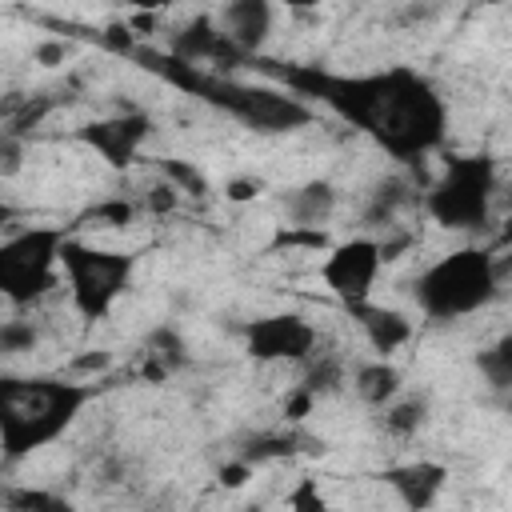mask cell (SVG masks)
<instances>
[{"label":"cell","mask_w":512,"mask_h":512,"mask_svg":"<svg viewBox=\"0 0 512 512\" xmlns=\"http://www.w3.org/2000/svg\"><path fill=\"white\" fill-rule=\"evenodd\" d=\"M280 80L300 100H320L352 128L372 136L392 160H420L444 140L448 108L440 92L412 68H384L368 76H332L320 68H284Z\"/></svg>","instance_id":"obj_1"},{"label":"cell","mask_w":512,"mask_h":512,"mask_svg":"<svg viewBox=\"0 0 512 512\" xmlns=\"http://www.w3.org/2000/svg\"><path fill=\"white\" fill-rule=\"evenodd\" d=\"M92 384H64V380H0V448L4 464L32 456L36 448L64 436V428L80 416V408L92 400Z\"/></svg>","instance_id":"obj_2"},{"label":"cell","mask_w":512,"mask_h":512,"mask_svg":"<svg viewBox=\"0 0 512 512\" xmlns=\"http://www.w3.org/2000/svg\"><path fill=\"white\" fill-rule=\"evenodd\" d=\"M496 292H500V260L496 252L476 248V244L432 260L412 284L416 308L440 324L480 312L484 304H492Z\"/></svg>","instance_id":"obj_3"},{"label":"cell","mask_w":512,"mask_h":512,"mask_svg":"<svg viewBox=\"0 0 512 512\" xmlns=\"http://www.w3.org/2000/svg\"><path fill=\"white\" fill-rule=\"evenodd\" d=\"M496 192V164L488 156H456L444 164L440 180L428 184L424 208L448 232H472L488 220Z\"/></svg>","instance_id":"obj_4"},{"label":"cell","mask_w":512,"mask_h":512,"mask_svg":"<svg viewBox=\"0 0 512 512\" xmlns=\"http://www.w3.org/2000/svg\"><path fill=\"white\" fill-rule=\"evenodd\" d=\"M60 268L68 276L72 308L84 320H104L112 312V304L124 296L128 280H132V256L128 252L96 248V244H88L80 236H68L64 240Z\"/></svg>","instance_id":"obj_5"},{"label":"cell","mask_w":512,"mask_h":512,"mask_svg":"<svg viewBox=\"0 0 512 512\" xmlns=\"http://www.w3.org/2000/svg\"><path fill=\"white\" fill-rule=\"evenodd\" d=\"M64 228H24L0 244V292L8 304H32L56 284Z\"/></svg>","instance_id":"obj_6"},{"label":"cell","mask_w":512,"mask_h":512,"mask_svg":"<svg viewBox=\"0 0 512 512\" xmlns=\"http://www.w3.org/2000/svg\"><path fill=\"white\" fill-rule=\"evenodd\" d=\"M380 268H384L380 240L376 236H352V240H340V244H332L324 252L320 280L344 304V312H352V308H360V304L372 300V288H376Z\"/></svg>","instance_id":"obj_7"},{"label":"cell","mask_w":512,"mask_h":512,"mask_svg":"<svg viewBox=\"0 0 512 512\" xmlns=\"http://www.w3.org/2000/svg\"><path fill=\"white\" fill-rule=\"evenodd\" d=\"M316 344H320V332L300 312H268L244 328V352L256 364H276V360L308 364L316 356Z\"/></svg>","instance_id":"obj_8"},{"label":"cell","mask_w":512,"mask_h":512,"mask_svg":"<svg viewBox=\"0 0 512 512\" xmlns=\"http://www.w3.org/2000/svg\"><path fill=\"white\" fill-rule=\"evenodd\" d=\"M152 132V120L144 112H124V116H108V120H96L88 128H80V140L116 172H124L136 156H140V144L148 140Z\"/></svg>","instance_id":"obj_9"},{"label":"cell","mask_w":512,"mask_h":512,"mask_svg":"<svg viewBox=\"0 0 512 512\" xmlns=\"http://www.w3.org/2000/svg\"><path fill=\"white\" fill-rule=\"evenodd\" d=\"M380 480L396 492V500L408 508V512H428L444 484H448V468L440 460H408V464H392L380 472Z\"/></svg>","instance_id":"obj_10"},{"label":"cell","mask_w":512,"mask_h":512,"mask_svg":"<svg viewBox=\"0 0 512 512\" xmlns=\"http://www.w3.org/2000/svg\"><path fill=\"white\" fill-rule=\"evenodd\" d=\"M272 20H276V12H272L268 0H232V4H224L220 16H216L224 40H228L232 48H240L244 56L260 52V44H264L268 32H272Z\"/></svg>","instance_id":"obj_11"},{"label":"cell","mask_w":512,"mask_h":512,"mask_svg":"<svg viewBox=\"0 0 512 512\" xmlns=\"http://www.w3.org/2000/svg\"><path fill=\"white\" fill-rule=\"evenodd\" d=\"M356 320V328L364 332L368 348L376 352V360H388L392 352H400L408 340H412V320L400 312V308H384V304H360L348 312Z\"/></svg>","instance_id":"obj_12"},{"label":"cell","mask_w":512,"mask_h":512,"mask_svg":"<svg viewBox=\"0 0 512 512\" xmlns=\"http://www.w3.org/2000/svg\"><path fill=\"white\" fill-rule=\"evenodd\" d=\"M224 48H228V40H224V32H220V24L212 16H196L192 24L172 32V40H168V52L176 60H184V64H196V68L200 64H220Z\"/></svg>","instance_id":"obj_13"},{"label":"cell","mask_w":512,"mask_h":512,"mask_svg":"<svg viewBox=\"0 0 512 512\" xmlns=\"http://www.w3.org/2000/svg\"><path fill=\"white\" fill-rule=\"evenodd\" d=\"M336 204H340V192L332 180H308L300 188H292V196L284 200L288 208V224L296 228H324L332 216H336Z\"/></svg>","instance_id":"obj_14"},{"label":"cell","mask_w":512,"mask_h":512,"mask_svg":"<svg viewBox=\"0 0 512 512\" xmlns=\"http://www.w3.org/2000/svg\"><path fill=\"white\" fill-rule=\"evenodd\" d=\"M400 384H404V376H400V368L388 364V360H368V364H360V368L352 372V392H356L368 408H388L392 400H400Z\"/></svg>","instance_id":"obj_15"},{"label":"cell","mask_w":512,"mask_h":512,"mask_svg":"<svg viewBox=\"0 0 512 512\" xmlns=\"http://www.w3.org/2000/svg\"><path fill=\"white\" fill-rule=\"evenodd\" d=\"M408 200H412V184H408V180H400V176L376 180V188H372V196H368V208H364V224L388 232V228L396 224V212H400Z\"/></svg>","instance_id":"obj_16"},{"label":"cell","mask_w":512,"mask_h":512,"mask_svg":"<svg viewBox=\"0 0 512 512\" xmlns=\"http://www.w3.org/2000/svg\"><path fill=\"white\" fill-rule=\"evenodd\" d=\"M296 448H300V436H296V432H256V436H248V440L240 444L236 456L256 468V464H268V460H284V456H292Z\"/></svg>","instance_id":"obj_17"},{"label":"cell","mask_w":512,"mask_h":512,"mask_svg":"<svg viewBox=\"0 0 512 512\" xmlns=\"http://www.w3.org/2000/svg\"><path fill=\"white\" fill-rule=\"evenodd\" d=\"M476 368H480V376L488 380V388L508 392V388H512V332H504L500 340H492V344L476 356Z\"/></svg>","instance_id":"obj_18"},{"label":"cell","mask_w":512,"mask_h":512,"mask_svg":"<svg viewBox=\"0 0 512 512\" xmlns=\"http://www.w3.org/2000/svg\"><path fill=\"white\" fill-rule=\"evenodd\" d=\"M424 424H428V400L424 396H400V400H392L384 408V428L392 436H400V440L416 436Z\"/></svg>","instance_id":"obj_19"},{"label":"cell","mask_w":512,"mask_h":512,"mask_svg":"<svg viewBox=\"0 0 512 512\" xmlns=\"http://www.w3.org/2000/svg\"><path fill=\"white\" fill-rule=\"evenodd\" d=\"M316 400L320 396H332V392H340L344 388V360L340 356H312L308 360V372H304V380H300Z\"/></svg>","instance_id":"obj_20"},{"label":"cell","mask_w":512,"mask_h":512,"mask_svg":"<svg viewBox=\"0 0 512 512\" xmlns=\"http://www.w3.org/2000/svg\"><path fill=\"white\" fill-rule=\"evenodd\" d=\"M4 504H8V512H76L72 500L44 492V488H8Z\"/></svg>","instance_id":"obj_21"},{"label":"cell","mask_w":512,"mask_h":512,"mask_svg":"<svg viewBox=\"0 0 512 512\" xmlns=\"http://www.w3.org/2000/svg\"><path fill=\"white\" fill-rule=\"evenodd\" d=\"M328 252L332 248V240H328V232L324 228H296V224H284L276 236H272V244H268V252Z\"/></svg>","instance_id":"obj_22"},{"label":"cell","mask_w":512,"mask_h":512,"mask_svg":"<svg viewBox=\"0 0 512 512\" xmlns=\"http://www.w3.org/2000/svg\"><path fill=\"white\" fill-rule=\"evenodd\" d=\"M36 340H40V332H36L32 320H4V324H0V352H4V356L32 352Z\"/></svg>","instance_id":"obj_23"},{"label":"cell","mask_w":512,"mask_h":512,"mask_svg":"<svg viewBox=\"0 0 512 512\" xmlns=\"http://www.w3.org/2000/svg\"><path fill=\"white\" fill-rule=\"evenodd\" d=\"M284 504H288V512H328V500H324V492H320V484H316L312 476L296 480V484L288 488Z\"/></svg>","instance_id":"obj_24"},{"label":"cell","mask_w":512,"mask_h":512,"mask_svg":"<svg viewBox=\"0 0 512 512\" xmlns=\"http://www.w3.org/2000/svg\"><path fill=\"white\" fill-rule=\"evenodd\" d=\"M88 220H100V228H128L136 220V204L124 200V196H112V200H100L88 212Z\"/></svg>","instance_id":"obj_25"},{"label":"cell","mask_w":512,"mask_h":512,"mask_svg":"<svg viewBox=\"0 0 512 512\" xmlns=\"http://www.w3.org/2000/svg\"><path fill=\"white\" fill-rule=\"evenodd\" d=\"M148 352L156 356V360H164L168 368H180L188 356H184V340L172 332V328H156L152 332V340H148Z\"/></svg>","instance_id":"obj_26"},{"label":"cell","mask_w":512,"mask_h":512,"mask_svg":"<svg viewBox=\"0 0 512 512\" xmlns=\"http://www.w3.org/2000/svg\"><path fill=\"white\" fill-rule=\"evenodd\" d=\"M160 168H164V180H172L180 192H192V196H204V192H208V180H204L192 164H184V160H164Z\"/></svg>","instance_id":"obj_27"},{"label":"cell","mask_w":512,"mask_h":512,"mask_svg":"<svg viewBox=\"0 0 512 512\" xmlns=\"http://www.w3.org/2000/svg\"><path fill=\"white\" fill-rule=\"evenodd\" d=\"M72 40H60V36H48V40H40L36 48H32V60L40 64V68H60V64H68L72 60Z\"/></svg>","instance_id":"obj_28"},{"label":"cell","mask_w":512,"mask_h":512,"mask_svg":"<svg viewBox=\"0 0 512 512\" xmlns=\"http://www.w3.org/2000/svg\"><path fill=\"white\" fill-rule=\"evenodd\" d=\"M144 204H148V212H172L176 204H180V188L172 184V180H156L152 188H148V196H144Z\"/></svg>","instance_id":"obj_29"},{"label":"cell","mask_w":512,"mask_h":512,"mask_svg":"<svg viewBox=\"0 0 512 512\" xmlns=\"http://www.w3.org/2000/svg\"><path fill=\"white\" fill-rule=\"evenodd\" d=\"M312 408H316V396H312L304 384H296V388L284 396V420H288V424H300L304 416H312Z\"/></svg>","instance_id":"obj_30"},{"label":"cell","mask_w":512,"mask_h":512,"mask_svg":"<svg viewBox=\"0 0 512 512\" xmlns=\"http://www.w3.org/2000/svg\"><path fill=\"white\" fill-rule=\"evenodd\" d=\"M108 368H112V352H104V348L68 360V372H76V376H100V372H108Z\"/></svg>","instance_id":"obj_31"},{"label":"cell","mask_w":512,"mask_h":512,"mask_svg":"<svg viewBox=\"0 0 512 512\" xmlns=\"http://www.w3.org/2000/svg\"><path fill=\"white\" fill-rule=\"evenodd\" d=\"M216 476H220V484H224V488H232V492H236V488H244V484L256 476V468H252L248 460L232 456V460H224V464H220V472H216Z\"/></svg>","instance_id":"obj_32"},{"label":"cell","mask_w":512,"mask_h":512,"mask_svg":"<svg viewBox=\"0 0 512 512\" xmlns=\"http://www.w3.org/2000/svg\"><path fill=\"white\" fill-rule=\"evenodd\" d=\"M100 40H104V48H112V52H120V56H132V52H136V36H132L128 24H108V28L100 32Z\"/></svg>","instance_id":"obj_33"},{"label":"cell","mask_w":512,"mask_h":512,"mask_svg":"<svg viewBox=\"0 0 512 512\" xmlns=\"http://www.w3.org/2000/svg\"><path fill=\"white\" fill-rule=\"evenodd\" d=\"M260 192H264V184H260L256 176H236V180L224 184V200H232V204H248V200H256Z\"/></svg>","instance_id":"obj_34"},{"label":"cell","mask_w":512,"mask_h":512,"mask_svg":"<svg viewBox=\"0 0 512 512\" xmlns=\"http://www.w3.org/2000/svg\"><path fill=\"white\" fill-rule=\"evenodd\" d=\"M408 248H412V232H392V228H388V232L380 236V260H384V264L400 260Z\"/></svg>","instance_id":"obj_35"},{"label":"cell","mask_w":512,"mask_h":512,"mask_svg":"<svg viewBox=\"0 0 512 512\" xmlns=\"http://www.w3.org/2000/svg\"><path fill=\"white\" fill-rule=\"evenodd\" d=\"M0 152H4V176H16V168H20V140L16 136H4L0 140Z\"/></svg>","instance_id":"obj_36"},{"label":"cell","mask_w":512,"mask_h":512,"mask_svg":"<svg viewBox=\"0 0 512 512\" xmlns=\"http://www.w3.org/2000/svg\"><path fill=\"white\" fill-rule=\"evenodd\" d=\"M140 512H156V508H140Z\"/></svg>","instance_id":"obj_37"},{"label":"cell","mask_w":512,"mask_h":512,"mask_svg":"<svg viewBox=\"0 0 512 512\" xmlns=\"http://www.w3.org/2000/svg\"><path fill=\"white\" fill-rule=\"evenodd\" d=\"M508 408H512V400H508Z\"/></svg>","instance_id":"obj_38"}]
</instances>
